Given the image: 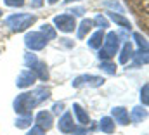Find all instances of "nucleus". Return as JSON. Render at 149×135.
Masks as SVG:
<instances>
[{
	"label": "nucleus",
	"mask_w": 149,
	"mask_h": 135,
	"mask_svg": "<svg viewBox=\"0 0 149 135\" xmlns=\"http://www.w3.org/2000/svg\"><path fill=\"white\" fill-rule=\"evenodd\" d=\"M134 57H135L134 68H139V66H142V64H148V50L141 49L139 52H134Z\"/></svg>",
	"instance_id": "19"
},
{
	"label": "nucleus",
	"mask_w": 149,
	"mask_h": 135,
	"mask_svg": "<svg viewBox=\"0 0 149 135\" xmlns=\"http://www.w3.org/2000/svg\"><path fill=\"white\" fill-rule=\"evenodd\" d=\"M35 21H37V17L33 14H12L5 19V24L9 26L10 31L19 33V31H24L28 26H31Z\"/></svg>",
	"instance_id": "3"
},
{
	"label": "nucleus",
	"mask_w": 149,
	"mask_h": 135,
	"mask_svg": "<svg viewBox=\"0 0 149 135\" xmlns=\"http://www.w3.org/2000/svg\"><path fill=\"white\" fill-rule=\"evenodd\" d=\"M111 114H113V121H114V123L128 125V121H130L128 111H127L125 107H114V109H111Z\"/></svg>",
	"instance_id": "11"
},
{
	"label": "nucleus",
	"mask_w": 149,
	"mask_h": 135,
	"mask_svg": "<svg viewBox=\"0 0 149 135\" xmlns=\"http://www.w3.org/2000/svg\"><path fill=\"white\" fill-rule=\"evenodd\" d=\"M146 116H148V111H146L144 107L137 106V107H134V109H132V114H130L128 118H130L134 123H141V121H142Z\"/></svg>",
	"instance_id": "15"
},
{
	"label": "nucleus",
	"mask_w": 149,
	"mask_h": 135,
	"mask_svg": "<svg viewBox=\"0 0 149 135\" xmlns=\"http://www.w3.org/2000/svg\"><path fill=\"white\" fill-rule=\"evenodd\" d=\"M35 123H37V127H40L42 130H49L50 127H52V113H49V111H40L37 114V118H35Z\"/></svg>",
	"instance_id": "9"
},
{
	"label": "nucleus",
	"mask_w": 149,
	"mask_h": 135,
	"mask_svg": "<svg viewBox=\"0 0 149 135\" xmlns=\"http://www.w3.org/2000/svg\"><path fill=\"white\" fill-rule=\"evenodd\" d=\"M99 128H101V132H104V134H113V132H114V121H113V118L104 116V118L101 120V123H99Z\"/></svg>",
	"instance_id": "17"
},
{
	"label": "nucleus",
	"mask_w": 149,
	"mask_h": 135,
	"mask_svg": "<svg viewBox=\"0 0 149 135\" xmlns=\"http://www.w3.org/2000/svg\"><path fill=\"white\" fill-rule=\"evenodd\" d=\"M49 3H56V2H59V0H47Z\"/></svg>",
	"instance_id": "33"
},
{
	"label": "nucleus",
	"mask_w": 149,
	"mask_h": 135,
	"mask_svg": "<svg viewBox=\"0 0 149 135\" xmlns=\"http://www.w3.org/2000/svg\"><path fill=\"white\" fill-rule=\"evenodd\" d=\"M28 135H45V130H42L40 127H37V125H35V127L28 132Z\"/></svg>",
	"instance_id": "29"
},
{
	"label": "nucleus",
	"mask_w": 149,
	"mask_h": 135,
	"mask_svg": "<svg viewBox=\"0 0 149 135\" xmlns=\"http://www.w3.org/2000/svg\"><path fill=\"white\" fill-rule=\"evenodd\" d=\"M7 7H23L24 5V0H3Z\"/></svg>",
	"instance_id": "26"
},
{
	"label": "nucleus",
	"mask_w": 149,
	"mask_h": 135,
	"mask_svg": "<svg viewBox=\"0 0 149 135\" xmlns=\"http://www.w3.org/2000/svg\"><path fill=\"white\" fill-rule=\"evenodd\" d=\"M0 16H2V10H0Z\"/></svg>",
	"instance_id": "34"
},
{
	"label": "nucleus",
	"mask_w": 149,
	"mask_h": 135,
	"mask_svg": "<svg viewBox=\"0 0 149 135\" xmlns=\"http://www.w3.org/2000/svg\"><path fill=\"white\" fill-rule=\"evenodd\" d=\"M104 83V78L101 76H94V74H83L78 76L73 81V87H81V85H90V87H101Z\"/></svg>",
	"instance_id": "6"
},
{
	"label": "nucleus",
	"mask_w": 149,
	"mask_h": 135,
	"mask_svg": "<svg viewBox=\"0 0 149 135\" xmlns=\"http://www.w3.org/2000/svg\"><path fill=\"white\" fill-rule=\"evenodd\" d=\"M43 0H31V7H42Z\"/></svg>",
	"instance_id": "31"
},
{
	"label": "nucleus",
	"mask_w": 149,
	"mask_h": 135,
	"mask_svg": "<svg viewBox=\"0 0 149 135\" xmlns=\"http://www.w3.org/2000/svg\"><path fill=\"white\" fill-rule=\"evenodd\" d=\"M132 57H134V47H132L130 42H127V43L123 45L121 52H120V63H121V64H127Z\"/></svg>",
	"instance_id": "12"
},
{
	"label": "nucleus",
	"mask_w": 149,
	"mask_h": 135,
	"mask_svg": "<svg viewBox=\"0 0 149 135\" xmlns=\"http://www.w3.org/2000/svg\"><path fill=\"white\" fill-rule=\"evenodd\" d=\"M148 94H149V85L146 83L144 87H142V90H141V101H142V104H144V107L149 104V97H148Z\"/></svg>",
	"instance_id": "25"
},
{
	"label": "nucleus",
	"mask_w": 149,
	"mask_h": 135,
	"mask_svg": "<svg viewBox=\"0 0 149 135\" xmlns=\"http://www.w3.org/2000/svg\"><path fill=\"white\" fill-rule=\"evenodd\" d=\"M92 26H94L92 19H83V21L80 23V28H78V33H76V36H78V38H83L85 35L92 30Z\"/></svg>",
	"instance_id": "18"
},
{
	"label": "nucleus",
	"mask_w": 149,
	"mask_h": 135,
	"mask_svg": "<svg viewBox=\"0 0 149 135\" xmlns=\"http://www.w3.org/2000/svg\"><path fill=\"white\" fill-rule=\"evenodd\" d=\"M63 109H64V104H63V102H56V104L52 106V113H54V114H59Z\"/></svg>",
	"instance_id": "28"
},
{
	"label": "nucleus",
	"mask_w": 149,
	"mask_h": 135,
	"mask_svg": "<svg viewBox=\"0 0 149 135\" xmlns=\"http://www.w3.org/2000/svg\"><path fill=\"white\" fill-rule=\"evenodd\" d=\"M134 40L137 42V45H139L141 49L148 50V42H146V38H144V36H142L141 33H134Z\"/></svg>",
	"instance_id": "23"
},
{
	"label": "nucleus",
	"mask_w": 149,
	"mask_h": 135,
	"mask_svg": "<svg viewBox=\"0 0 149 135\" xmlns=\"http://www.w3.org/2000/svg\"><path fill=\"white\" fill-rule=\"evenodd\" d=\"M30 66V71H33V74L37 76V78H40V80H49V71H47V66H45V63H42V61H38V59H35L33 63H30L28 64Z\"/></svg>",
	"instance_id": "8"
},
{
	"label": "nucleus",
	"mask_w": 149,
	"mask_h": 135,
	"mask_svg": "<svg viewBox=\"0 0 149 135\" xmlns=\"http://www.w3.org/2000/svg\"><path fill=\"white\" fill-rule=\"evenodd\" d=\"M73 12H74V14H76V16H81V14H83V12H85V10H83V9H81V7H78V9H74Z\"/></svg>",
	"instance_id": "32"
},
{
	"label": "nucleus",
	"mask_w": 149,
	"mask_h": 135,
	"mask_svg": "<svg viewBox=\"0 0 149 135\" xmlns=\"http://www.w3.org/2000/svg\"><path fill=\"white\" fill-rule=\"evenodd\" d=\"M108 17L114 21L116 24H120L121 28H125V30H130L132 28V24H130V21L127 19V17H123V16H120V14H114L113 10H108Z\"/></svg>",
	"instance_id": "13"
},
{
	"label": "nucleus",
	"mask_w": 149,
	"mask_h": 135,
	"mask_svg": "<svg viewBox=\"0 0 149 135\" xmlns=\"http://www.w3.org/2000/svg\"><path fill=\"white\" fill-rule=\"evenodd\" d=\"M59 130L63 134H71L74 130V123H73V116L71 113H64L59 120Z\"/></svg>",
	"instance_id": "10"
},
{
	"label": "nucleus",
	"mask_w": 149,
	"mask_h": 135,
	"mask_svg": "<svg viewBox=\"0 0 149 135\" xmlns=\"http://www.w3.org/2000/svg\"><path fill=\"white\" fill-rule=\"evenodd\" d=\"M31 125V114H26V116H21L16 120V127L17 128H26Z\"/></svg>",
	"instance_id": "21"
},
{
	"label": "nucleus",
	"mask_w": 149,
	"mask_h": 135,
	"mask_svg": "<svg viewBox=\"0 0 149 135\" xmlns=\"http://www.w3.org/2000/svg\"><path fill=\"white\" fill-rule=\"evenodd\" d=\"M40 33H42L43 36H45V38H47V42L56 38V30H54L50 24H43V26L40 28Z\"/></svg>",
	"instance_id": "20"
},
{
	"label": "nucleus",
	"mask_w": 149,
	"mask_h": 135,
	"mask_svg": "<svg viewBox=\"0 0 149 135\" xmlns=\"http://www.w3.org/2000/svg\"><path fill=\"white\" fill-rule=\"evenodd\" d=\"M71 134L73 135H85L87 132H85V128H76V127H74V130L71 132Z\"/></svg>",
	"instance_id": "30"
},
{
	"label": "nucleus",
	"mask_w": 149,
	"mask_h": 135,
	"mask_svg": "<svg viewBox=\"0 0 149 135\" xmlns=\"http://www.w3.org/2000/svg\"><path fill=\"white\" fill-rule=\"evenodd\" d=\"M101 69L104 73H108V74H114L116 73V66H114V63H111V61H101Z\"/></svg>",
	"instance_id": "22"
},
{
	"label": "nucleus",
	"mask_w": 149,
	"mask_h": 135,
	"mask_svg": "<svg viewBox=\"0 0 149 135\" xmlns=\"http://www.w3.org/2000/svg\"><path fill=\"white\" fill-rule=\"evenodd\" d=\"M49 97H50V90L45 87H38L33 92H24V94L17 95V99L14 101V111L23 116L31 114L33 107H37L40 102H43Z\"/></svg>",
	"instance_id": "1"
},
{
	"label": "nucleus",
	"mask_w": 149,
	"mask_h": 135,
	"mask_svg": "<svg viewBox=\"0 0 149 135\" xmlns=\"http://www.w3.org/2000/svg\"><path fill=\"white\" fill-rule=\"evenodd\" d=\"M35 80H37V76L33 74V71H30V69H23V71L19 73V76H17L16 85H17L19 88H26V87H31V85L35 83Z\"/></svg>",
	"instance_id": "7"
},
{
	"label": "nucleus",
	"mask_w": 149,
	"mask_h": 135,
	"mask_svg": "<svg viewBox=\"0 0 149 135\" xmlns=\"http://www.w3.org/2000/svg\"><path fill=\"white\" fill-rule=\"evenodd\" d=\"M92 23H94V24H97L101 30H102V28H108V21H106V17H104V16H101V14H97V16L94 17V21H92Z\"/></svg>",
	"instance_id": "24"
},
{
	"label": "nucleus",
	"mask_w": 149,
	"mask_h": 135,
	"mask_svg": "<svg viewBox=\"0 0 149 135\" xmlns=\"http://www.w3.org/2000/svg\"><path fill=\"white\" fill-rule=\"evenodd\" d=\"M102 5L104 7H109V9H116L118 12H121L123 9H121V5L118 3V2H102Z\"/></svg>",
	"instance_id": "27"
},
{
	"label": "nucleus",
	"mask_w": 149,
	"mask_h": 135,
	"mask_svg": "<svg viewBox=\"0 0 149 135\" xmlns=\"http://www.w3.org/2000/svg\"><path fill=\"white\" fill-rule=\"evenodd\" d=\"M73 111H74V116H76V120H78V123H80V125H83V127H85V125H88V121H90V120H88V114L85 113V109H83L80 104H74Z\"/></svg>",
	"instance_id": "14"
},
{
	"label": "nucleus",
	"mask_w": 149,
	"mask_h": 135,
	"mask_svg": "<svg viewBox=\"0 0 149 135\" xmlns=\"http://www.w3.org/2000/svg\"><path fill=\"white\" fill-rule=\"evenodd\" d=\"M120 49V35L114 33V31H109V33L104 36L102 40V49L99 50V59L101 61H109L113 56L118 52Z\"/></svg>",
	"instance_id": "2"
},
{
	"label": "nucleus",
	"mask_w": 149,
	"mask_h": 135,
	"mask_svg": "<svg viewBox=\"0 0 149 135\" xmlns=\"http://www.w3.org/2000/svg\"><path fill=\"white\" fill-rule=\"evenodd\" d=\"M24 43L31 50H42L47 45V38L40 33V31H30V33H26V36H24Z\"/></svg>",
	"instance_id": "4"
},
{
	"label": "nucleus",
	"mask_w": 149,
	"mask_h": 135,
	"mask_svg": "<svg viewBox=\"0 0 149 135\" xmlns=\"http://www.w3.org/2000/svg\"><path fill=\"white\" fill-rule=\"evenodd\" d=\"M102 40H104V33H102V30H99V31H95L88 38V47L90 49H101Z\"/></svg>",
	"instance_id": "16"
},
{
	"label": "nucleus",
	"mask_w": 149,
	"mask_h": 135,
	"mask_svg": "<svg viewBox=\"0 0 149 135\" xmlns=\"http://www.w3.org/2000/svg\"><path fill=\"white\" fill-rule=\"evenodd\" d=\"M54 24H56V28H59L64 33H71L76 28L73 14H59V16H56L54 17Z\"/></svg>",
	"instance_id": "5"
}]
</instances>
